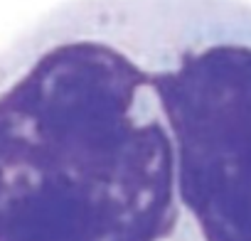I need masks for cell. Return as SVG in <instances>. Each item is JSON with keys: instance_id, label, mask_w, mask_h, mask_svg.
Returning <instances> with one entry per match:
<instances>
[{"instance_id": "1", "label": "cell", "mask_w": 251, "mask_h": 241, "mask_svg": "<svg viewBox=\"0 0 251 241\" xmlns=\"http://www.w3.org/2000/svg\"><path fill=\"white\" fill-rule=\"evenodd\" d=\"M0 241H251L249 0H67L0 49Z\"/></svg>"}]
</instances>
